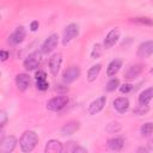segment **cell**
Here are the masks:
<instances>
[{"label": "cell", "instance_id": "6da1fadb", "mask_svg": "<svg viewBox=\"0 0 153 153\" xmlns=\"http://www.w3.org/2000/svg\"><path fill=\"white\" fill-rule=\"evenodd\" d=\"M37 143H38V136L32 130L24 131L22 134V136H20V140H19L20 149L24 153H29V152L33 151V148L36 147Z\"/></svg>", "mask_w": 153, "mask_h": 153}, {"label": "cell", "instance_id": "7a4b0ae2", "mask_svg": "<svg viewBox=\"0 0 153 153\" xmlns=\"http://www.w3.org/2000/svg\"><path fill=\"white\" fill-rule=\"evenodd\" d=\"M78 35H79V25L75 24V23L68 24V25L65 27V31H63L62 44H63V45H67V44H68L69 42H72Z\"/></svg>", "mask_w": 153, "mask_h": 153}, {"label": "cell", "instance_id": "3957f363", "mask_svg": "<svg viewBox=\"0 0 153 153\" xmlns=\"http://www.w3.org/2000/svg\"><path fill=\"white\" fill-rule=\"evenodd\" d=\"M68 104V98L66 96H57L48 100L47 109L50 111H60Z\"/></svg>", "mask_w": 153, "mask_h": 153}, {"label": "cell", "instance_id": "277c9868", "mask_svg": "<svg viewBox=\"0 0 153 153\" xmlns=\"http://www.w3.org/2000/svg\"><path fill=\"white\" fill-rule=\"evenodd\" d=\"M39 63H41V53L33 51L26 56V59L23 62V66L26 71H33L38 67Z\"/></svg>", "mask_w": 153, "mask_h": 153}, {"label": "cell", "instance_id": "5b68a950", "mask_svg": "<svg viewBox=\"0 0 153 153\" xmlns=\"http://www.w3.org/2000/svg\"><path fill=\"white\" fill-rule=\"evenodd\" d=\"M57 43H59V35H57V33H51V35L42 43V45H41V51H42L43 54H49V53H51V51L56 48Z\"/></svg>", "mask_w": 153, "mask_h": 153}, {"label": "cell", "instance_id": "8992f818", "mask_svg": "<svg viewBox=\"0 0 153 153\" xmlns=\"http://www.w3.org/2000/svg\"><path fill=\"white\" fill-rule=\"evenodd\" d=\"M25 36H26L25 29H24V26L20 25V26H18V27H16V30L8 36L7 42H8V44H11V45H17V44H19V43H22V42L24 41Z\"/></svg>", "mask_w": 153, "mask_h": 153}, {"label": "cell", "instance_id": "52a82bcc", "mask_svg": "<svg viewBox=\"0 0 153 153\" xmlns=\"http://www.w3.org/2000/svg\"><path fill=\"white\" fill-rule=\"evenodd\" d=\"M80 75V69L78 66H72L69 68H67L63 73H62V81L65 84H72L73 81H75Z\"/></svg>", "mask_w": 153, "mask_h": 153}, {"label": "cell", "instance_id": "ba28073f", "mask_svg": "<svg viewBox=\"0 0 153 153\" xmlns=\"http://www.w3.org/2000/svg\"><path fill=\"white\" fill-rule=\"evenodd\" d=\"M17 145V139L13 135H8L1 139V145H0V151L2 153H11L16 148Z\"/></svg>", "mask_w": 153, "mask_h": 153}, {"label": "cell", "instance_id": "9c48e42d", "mask_svg": "<svg viewBox=\"0 0 153 153\" xmlns=\"http://www.w3.org/2000/svg\"><path fill=\"white\" fill-rule=\"evenodd\" d=\"M136 55L141 59H146L149 57L151 55H153V41H145L142 42L136 50Z\"/></svg>", "mask_w": 153, "mask_h": 153}, {"label": "cell", "instance_id": "30bf717a", "mask_svg": "<svg viewBox=\"0 0 153 153\" xmlns=\"http://www.w3.org/2000/svg\"><path fill=\"white\" fill-rule=\"evenodd\" d=\"M105 103H106V97H105V96H102V97L96 98V99L88 105L87 112H88L90 115H96V114L100 112V111L104 109Z\"/></svg>", "mask_w": 153, "mask_h": 153}, {"label": "cell", "instance_id": "8fae6325", "mask_svg": "<svg viewBox=\"0 0 153 153\" xmlns=\"http://www.w3.org/2000/svg\"><path fill=\"white\" fill-rule=\"evenodd\" d=\"M118 38H120V30H118V29H112V30L109 31L108 35L105 36L104 42H103V47H104L105 49L112 48V47L117 43Z\"/></svg>", "mask_w": 153, "mask_h": 153}, {"label": "cell", "instance_id": "7c38bea8", "mask_svg": "<svg viewBox=\"0 0 153 153\" xmlns=\"http://www.w3.org/2000/svg\"><path fill=\"white\" fill-rule=\"evenodd\" d=\"M62 63V55L60 53H55L51 55V57L49 59V69L51 72V74L56 75Z\"/></svg>", "mask_w": 153, "mask_h": 153}, {"label": "cell", "instance_id": "4fadbf2b", "mask_svg": "<svg viewBox=\"0 0 153 153\" xmlns=\"http://www.w3.org/2000/svg\"><path fill=\"white\" fill-rule=\"evenodd\" d=\"M142 69H143V66H142L141 63L131 65V66L128 67V69L126 71V73H124V78H126L127 80H134V79H136V78L141 74Z\"/></svg>", "mask_w": 153, "mask_h": 153}, {"label": "cell", "instance_id": "5bb4252c", "mask_svg": "<svg viewBox=\"0 0 153 153\" xmlns=\"http://www.w3.org/2000/svg\"><path fill=\"white\" fill-rule=\"evenodd\" d=\"M16 85L19 91H26L30 86V76L26 73H19L16 76Z\"/></svg>", "mask_w": 153, "mask_h": 153}, {"label": "cell", "instance_id": "9a60e30c", "mask_svg": "<svg viewBox=\"0 0 153 153\" xmlns=\"http://www.w3.org/2000/svg\"><path fill=\"white\" fill-rule=\"evenodd\" d=\"M44 152L45 153H61V152H63V145L59 140L51 139L47 142Z\"/></svg>", "mask_w": 153, "mask_h": 153}, {"label": "cell", "instance_id": "2e32d148", "mask_svg": "<svg viewBox=\"0 0 153 153\" xmlns=\"http://www.w3.org/2000/svg\"><path fill=\"white\" fill-rule=\"evenodd\" d=\"M112 105H114V108H115L116 111H118L120 114H123V112L128 111V109H129V99L126 98V97L116 98L112 102Z\"/></svg>", "mask_w": 153, "mask_h": 153}, {"label": "cell", "instance_id": "e0dca14e", "mask_svg": "<svg viewBox=\"0 0 153 153\" xmlns=\"http://www.w3.org/2000/svg\"><path fill=\"white\" fill-rule=\"evenodd\" d=\"M122 67V60L121 59H114L112 61H110V63L108 65L106 68V75L108 76H115L118 71Z\"/></svg>", "mask_w": 153, "mask_h": 153}, {"label": "cell", "instance_id": "ac0fdd59", "mask_svg": "<svg viewBox=\"0 0 153 153\" xmlns=\"http://www.w3.org/2000/svg\"><path fill=\"white\" fill-rule=\"evenodd\" d=\"M63 152H68V153H87V149L76 145V142L74 141H68L65 143L63 146Z\"/></svg>", "mask_w": 153, "mask_h": 153}, {"label": "cell", "instance_id": "d6986e66", "mask_svg": "<svg viewBox=\"0 0 153 153\" xmlns=\"http://www.w3.org/2000/svg\"><path fill=\"white\" fill-rule=\"evenodd\" d=\"M80 124L76 121H69L61 128V135H72L79 129Z\"/></svg>", "mask_w": 153, "mask_h": 153}, {"label": "cell", "instance_id": "ffe728a7", "mask_svg": "<svg viewBox=\"0 0 153 153\" xmlns=\"http://www.w3.org/2000/svg\"><path fill=\"white\" fill-rule=\"evenodd\" d=\"M108 147H109L111 151H121V149L124 147V139L121 137V136L111 137V139L108 141Z\"/></svg>", "mask_w": 153, "mask_h": 153}, {"label": "cell", "instance_id": "44dd1931", "mask_svg": "<svg viewBox=\"0 0 153 153\" xmlns=\"http://www.w3.org/2000/svg\"><path fill=\"white\" fill-rule=\"evenodd\" d=\"M153 98V87H148L143 90L139 96V104L140 105H147L151 99Z\"/></svg>", "mask_w": 153, "mask_h": 153}, {"label": "cell", "instance_id": "7402d4cb", "mask_svg": "<svg viewBox=\"0 0 153 153\" xmlns=\"http://www.w3.org/2000/svg\"><path fill=\"white\" fill-rule=\"evenodd\" d=\"M100 69H102V65H100V63H96V65L91 66L90 69L87 71V80H88L90 82L94 81V80L97 79V76H98V74H99V72H100Z\"/></svg>", "mask_w": 153, "mask_h": 153}, {"label": "cell", "instance_id": "603a6c76", "mask_svg": "<svg viewBox=\"0 0 153 153\" xmlns=\"http://www.w3.org/2000/svg\"><path fill=\"white\" fill-rule=\"evenodd\" d=\"M122 129V126L120 122H110L109 124H106L105 127V131L109 134H116Z\"/></svg>", "mask_w": 153, "mask_h": 153}, {"label": "cell", "instance_id": "cb8c5ba5", "mask_svg": "<svg viewBox=\"0 0 153 153\" xmlns=\"http://www.w3.org/2000/svg\"><path fill=\"white\" fill-rule=\"evenodd\" d=\"M140 133L142 136H148L151 134H153V122H146L141 126L140 128Z\"/></svg>", "mask_w": 153, "mask_h": 153}, {"label": "cell", "instance_id": "d4e9b609", "mask_svg": "<svg viewBox=\"0 0 153 153\" xmlns=\"http://www.w3.org/2000/svg\"><path fill=\"white\" fill-rule=\"evenodd\" d=\"M131 22H133V23H135V24H140V25H148V26L153 25V19H151V18H147V17L133 18V19H131Z\"/></svg>", "mask_w": 153, "mask_h": 153}, {"label": "cell", "instance_id": "484cf974", "mask_svg": "<svg viewBox=\"0 0 153 153\" xmlns=\"http://www.w3.org/2000/svg\"><path fill=\"white\" fill-rule=\"evenodd\" d=\"M118 86H120V80H118L117 78H112V79L106 84V91H108V92H112V91H115Z\"/></svg>", "mask_w": 153, "mask_h": 153}, {"label": "cell", "instance_id": "4316f807", "mask_svg": "<svg viewBox=\"0 0 153 153\" xmlns=\"http://www.w3.org/2000/svg\"><path fill=\"white\" fill-rule=\"evenodd\" d=\"M147 112H148V106L147 105H137L133 110V114L136 115V116H141V115H145Z\"/></svg>", "mask_w": 153, "mask_h": 153}, {"label": "cell", "instance_id": "83f0119b", "mask_svg": "<svg viewBox=\"0 0 153 153\" xmlns=\"http://www.w3.org/2000/svg\"><path fill=\"white\" fill-rule=\"evenodd\" d=\"M36 86H37L38 90H41V91H45V90H48V87H49V82L47 81V79L36 80Z\"/></svg>", "mask_w": 153, "mask_h": 153}, {"label": "cell", "instance_id": "f1b7e54d", "mask_svg": "<svg viewBox=\"0 0 153 153\" xmlns=\"http://www.w3.org/2000/svg\"><path fill=\"white\" fill-rule=\"evenodd\" d=\"M100 53H102L100 44L96 43V44L93 45V48H92V51H91V57H92V59H97V57H99Z\"/></svg>", "mask_w": 153, "mask_h": 153}, {"label": "cell", "instance_id": "f546056e", "mask_svg": "<svg viewBox=\"0 0 153 153\" xmlns=\"http://www.w3.org/2000/svg\"><path fill=\"white\" fill-rule=\"evenodd\" d=\"M131 88H133V86H131L130 84H123V85L120 87V91H121L122 93H128V92L131 91Z\"/></svg>", "mask_w": 153, "mask_h": 153}, {"label": "cell", "instance_id": "4dcf8cb0", "mask_svg": "<svg viewBox=\"0 0 153 153\" xmlns=\"http://www.w3.org/2000/svg\"><path fill=\"white\" fill-rule=\"evenodd\" d=\"M0 117H1V122H0V126H1V128H4V126L6 124V121H7V115H6V112H5V111H1V114H0Z\"/></svg>", "mask_w": 153, "mask_h": 153}, {"label": "cell", "instance_id": "1f68e13d", "mask_svg": "<svg viewBox=\"0 0 153 153\" xmlns=\"http://www.w3.org/2000/svg\"><path fill=\"white\" fill-rule=\"evenodd\" d=\"M45 76H47V75H45V73H44L43 71H38V72H36V75H35L36 80H42V79H47Z\"/></svg>", "mask_w": 153, "mask_h": 153}, {"label": "cell", "instance_id": "d6a6232c", "mask_svg": "<svg viewBox=\"0 0 153 153\" xmlns=\"http://www.w3.org/2000/svg\"><path fill=\"white\" fill-rule=\"evenodd\" d=\"M0 57H1V61H6L10 57V54L6 50H1L0 51Z\"/></svg>", "mask_w": 153, "mask_h": 153}, {"label": "cell", "instance_id": "836d02e7", "mask_svg": "<svg viewBox=\"0 0 153 153\" xmlns=\"http://www.w3.org/2000/svg\"><path fill=\"white\" fill-rule=\"evenodd\" d=\"M30 29H31V31H37V29H38V22H37V20L31 22V24H30Z\"/></svg>", "mask_w": 153, "mask_h": 153}, {"label": "cell", "instance_id": "e575fe53", "mask_svg": "<svg viewBox=\"0 0 153 153\" xmlns=\"http://www.w3.org/2000/svg\"><path fill=\"white\" fill-rule=\"evenodd\" d=\"M147 149L148 151H153V139L148 140V142H147Z\"/></svg>", "mask_w": 153, "mask_h": 153}]
</instances>
